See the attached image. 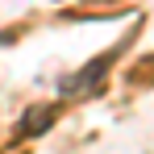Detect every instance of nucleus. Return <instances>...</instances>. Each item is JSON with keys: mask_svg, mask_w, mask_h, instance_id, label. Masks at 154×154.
Here are the masks:
<instances>
[{"mask_svg": "<svg viewBox=\"0 0 154 154\" xmlns=\"http://www.w3.org/2000/svg\"><path fill=\"white\" fill-rule=\"evenodd\" d=\"M50 117H54V108H50V104H42V108H29V112H25V121H29V125H25V133H42V129L50 125Z\"/></svg>", "mask_w": 154, "mask_h": 154, "instance_id": "nucleus-1", "label": "nucleus"}]
</instances>
